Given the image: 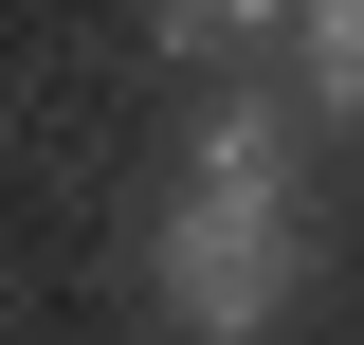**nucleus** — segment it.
<instances>
[{
    "label": "nucleus",
    "mask_w": 364,
    "mask_h": 345,
    "mask_svg": "<svg viewBox=\"0 0 364 345\" xmlns=\"http://www.w3.org/2000/svg\"><path fill=\"white\" fill-rule=\"evenodd\" d=\"M146 309H164L182 345H273L291 309H310V218L291 200H164Z\"/></svg>",
    "instance_id": "nucleus-1"
},
{
    "label": "nucleus",
    "mask_w": 364,
    "mask_h": 345,
    "mask_svg": "<svg viewBox=\"0 0 364 345\" xmlns=\"http://www.w3.org/2000/svg\"><path fill=\"white\" fill-rule=\"evenodd\" d=\"M291 55H310V109L364 128V0H291Z\"/></svg>",
    "instance_id": "nucleus-4"
},
{
    "label": "nucleus",
    "mask_w": 364,
    "mask_h": 345,
    "mask_svg": "<svg viewBox=\"0 0 364 345\" xmlns=\"http://www.w3.org/2000/svg\"><path fill=\"white\" fill-rule=\"evenodd\" d=\"M255 37H291V0H164V55L182 73H237Z\"/></svg>",
    "instance_id": "nucleus-3"
},
{
    "label": "nucleus",
    "mask_w": 364,
    "mask_h": 345,
    "mask_svg": "<svg viewBox=\"0 0 364 345\" xmlns=\"http://www.w3.org/2000/svg\"><path fill=\"white\" fill-rule=\"evenodd\" d=\"M182 200H310V109L219 91V109H200V146H182Z\"/></svg>",
    "instance_id": "nucleus-2"
}]
</instances>
